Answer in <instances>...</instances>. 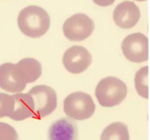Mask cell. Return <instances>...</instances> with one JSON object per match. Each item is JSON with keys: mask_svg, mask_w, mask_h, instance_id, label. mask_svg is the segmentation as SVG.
Instances as JSON below:
<instances>
[{"mask_svg": "<svg viewBox=\"0 0 150 140\" xmlns=\"http://www.w3.org/2000/svg\"><path fill=\"white\" fill-rule=\"evenodd\" d=\"M50 26L48 13L37 6H29L22 9L18 16V27L27 36L38 38L47 33Z\"/></svg>", "mask_w": 150, "mask_h": 140, "instance_id": "6da1fadb", "label": "cell"}, {"mask_svg": "<svg viewBox=\"0 0 150 140\" xmlns=\"http://www.w3.org/2000/svg\"><path fill=\"white\" fill-rule=\"evenodd\" d=\"M127 87L118 78L108 76L102 79L96 89V97L102 106L112 107L119 105L125 99Z\"/></svg>", "mask_w": 150, "mask_h": 140, "instance_id": "7a4b0ae2", "label": "cell"}, {"mask_svg": "<svg viewBox=\"0 0 150 140\" xmlns=\"http://www.w3.org/2000/svg\"><path fill=\"white\" fill-rule=\"evenodd\" d=\"M96 105L88 93L77 91L68 95L64 101V114L76 121H84L93 116Z\"/></svg>", "mask_w": 150, "mask_h": 140, "instance_id": "3957f363", "label": "cell"}, {"mask_svg": "<svg viewBox=\"0 0 150 140\" xmlns=\"http://www.w3.org/2000/svg\"><path fill=\"white\" fill-rule=\"evenodd\" d=\"M95 29V23L85 14H76L69 17L63 25L64 36L74 42H80L91 36Z\"/></svg>", "mask_w": 150, "mask_h": 140, "instance_id": "277c9868", "label": "cell"}, {"mask_svg": "<svg viewBox=\"0 0 150 140\" xmlns=\"http://www.w3.org/2000/svg\"><path fill=\"white\" fill-rule=\"evenodd\" d=\"M34 99L35 118L48 116L57 108V98L56 91L47 85H37L28 92Z\"/></svg>", "mask_w": 150, "mask_h": 140, "instance_id": "5b68a950", "label": "cell"}, {"mask_svg": "<svg viewBox=\"0 0 150 140\" xmlns=\"http://www.w3.org/2000/svg\"><path fill=\"white\" fill-rule=\"evenodd\" d=\"M125 57L135 63L147 60L148 59V39L140 33H134L126 36L121 44Z\"/></svg>", "mask_w": 150, "mask_h": 140, "instance_id": "8992f818", "label": "cell"}, {"mask_svg": "<svg viewBox=\"0 0 150 140\" xmlns=\"http://www.w3.org/2000/svg\"><path fill=\"white\" fill-rule=\"evenodd\" d=\"M92 63L90 52L83 46L74 45L68 48L63 56V64L71 74H81L88 68Z\"/></svg>", "mask_w": 150, "mask_h": 140, "instance_id": "52a82bcc", "label": "cell"}, {"mask_svg": "<svg viewBox=\"0 0 150 140\" xmlns=\"http://www.w3.org/2000/svg\"><path fill=\"white\" fill-rule=\"evenodd\" d=\"M27 82L16 64L10 62L0 65V88L11 93L21 92Z\"/></svg>", "mask_w": 150, "mask_h": 140, "instance_id": "ba28073f", "label": "cell"}, {"mask_svg": "<svg viewBox=\"0 0 150 140\" xmlns=\"http://www.w3.org/2000/svg\"><path fill=\"white\" fill-rule=\"evenodd\" d=\"M48 138L49 140H78V125L70 117L58 119L50 124Z\"/></svg>", "mask_w": 150, "mask_h": 140, "instance_id": "9c48e42d", "label": "cell"}, {"mask_svg": "<svg viewBox=\"0 0 150 140\" xmlns=\"http://www.w3.org/2000/svg\"><path fill=\"white\" fill-rule=\"evenodd\" d=\"M140 13L138 6L131 1L120 3L113 12V20L121 29H131L139 21Z\"/></svg>", "mask_w": 150, "mask_h": 140, "instance_id": "30bf717a", "label": "cell"}, {"mask_svg": "<svg viewBox=\"0 0 150 140\" xmlns=\"http://www.w3.org/2000/svg\"><path fill=\"white\" fill-rule=\"evenodd\" d=\"M14 107L10 118L16 121H21L35 115V103L33 98L28 93H14Z\"/></svg>", "mask_w": 150, "mask_h": 140, "instance_id": "8fae6325", "label": "cell"}, {"mask_svg": "<svg viewBox=\"0 0 150 140\" xmlns=\"http://www.w3.org/2000/svg\"><path fill=\"white\" fill-rule=\"evenodd\" d=\"M16 65L21 69L27 84L35 82L42 75V64L35 59H22Z\"/></svg>", "mask_w": 150, "mask_h": 140, "instance_id": "7c38bea8", "label": "cell"}, {"mask_svg": "<svg viewBox=\"0 0 150 140\" xmlns=\"http://www.w3.org/2000/svg\"><path fill=\"white\" fill-rule=\"evenodd\" d=\"M101 140H129L128 128L123 122H113L103 129Z\"/></svg>", "mask_w": 150, "mask_h": 140, "instance_id": "4fadbf2b", "label": "cell"}, {"mask_svg": "<svg viewBox=\"0 0 150 140\" xmlns=\"http://www.w3.org/2000/svg\"><path fill=\"white\" fill-rule=\"evenodd\" d=\"M148 66H143L136 73L135 76V87L139 95L144 99L148 98Z\"/></svg>", "mask_w": 150, "mask_h": 140, "instance_id": "5bb4252c", "label": "cell"}, {"mask_svg": "<svg viewBox=\"0 0 150 140\" xmlns=\"http://www.w3.org/2000/svg\"><path fill=\"white\" fill-rule=\"evenodd\" d=\"M14 99L13 95L0 92V118L10 117L13 111Z\"/></svg>", "mask_w": 150, "mask_h": 140, "instance_id": "9a60e30c", "label": "cell"}, {"mask_svg": "<svg viewBox=\"0 0 150 140\" xmlns=\"http://www.w3.org/2000/svg\"><path fill=\"white\" fill-rule=\"evenodd\" d=\"M0 140H19L17 131L11 125L0 122Z\"/></svg>", "mask_w": 150, "mask_h": 140, "instance_id": "2e32d148", "label": "cell"}, {"mask_svg": "<svg viewBox=\"0 0 150 140\" xmlns=\"http://www.w3.org/2000/svg\"><path fill=\"white\" fill-rule=\"evenodd\" d=\"M93 1L97 6H109L112 5L115 2V0H93Z\"/></svg>", "mask_w": 150, "mask_h": 140, "instance_id": "e0dca14e", "label": "cell"}, {"mask_svg": "<svg viewBox=\"0 0 150 140\" xmlns=\"http://www.w3.org/2000/svg\"><path fill=\"white\" fill-rule=\"evenodd\" d=\"M137 1H146V0H137Z\"/></svg>", "mask_w": 150, "mask_h": 140, "instance_id": "ac0fdd59", "label": "cell"}]
</instances>
